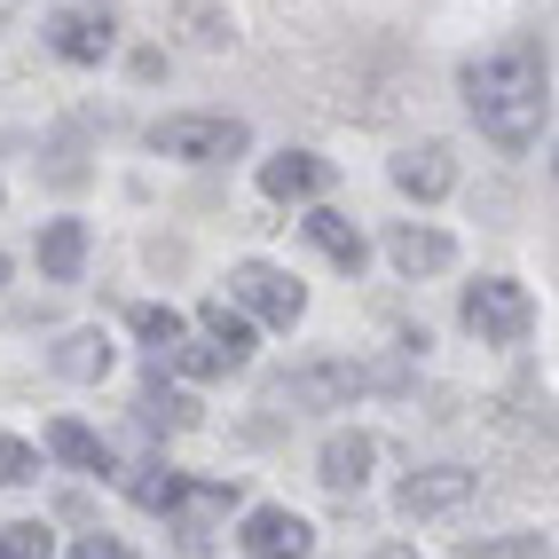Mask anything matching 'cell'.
Segmentation results:
<instances>
[{
  "instance_id": "1",
  "label": "cell",
  "mask_w": 559,
  "mask_h": 559,
  "mask_svg": "<svg viewBox=\"0 0 559 559\" xmlns=\"http://www.w3.org/2000/svg\"><path fill=\"white\" fill-rule=\"evenodd\" d=\"M465 110L497 151H536L551 127V71L536 40H504L465 63Z\"/></svg>"
},
{
  "instance_id": "2",
  "label": "cell",
  "mask_w": 559,
  "mask_h": 559,
  "mask_svg": "<svg viewBox=\"0 0 559 559\" xmlns=\"http://www.w3.org/2000/svg\"><path fill=\"white\" fill-rule=\"evenodd\" d=\"M151 151L181 158V166H229L252 151V127L245 119H221V110H174V119L151 127Z\"/></svg>"
},
{
  "instance_id": "3",
  "label": "cell",
  "mask_w": 559,
  "mask_h": 559,
  "mask_svg": "<svg viewBox=\"0 0 559 559\" xmlns=\"http://www.w3.org/2000/svg\"><path fill=\"white\" fill-rule=\"evenodd\" d=\"M229 300H237L252 323H269V331H292V323L308 316L300 276H284L276 260H237V269H229Z\"/></svg>"
},
{
  "instance_id": "4",
  "label": "cell",
  "mask_w": 559,
  "mask_h": 559,
  "mask_svg": "<svg viewBox=\"0 0 559 559\" xmlns=\"http://www.w3.org/2000/svg\"><path fill=\"white\" fill-rule=\"evenodd\" d=\"M528 323H536L528 284H512V276H480V284L465 292V331H473V340L520 347V340H528Z\"/></svg>"
},
{
  "instance_id": "5",
  "label": "cell",
  "mask_w": 559,
  "mask_h": 559,
  "mask_svg": "<svg viewBox=\"0 0 559 559\" xmlns=\"http://www.w3.org/2000/svg\"><path fill=\"white\" fill-rule=\"evenodd\" d=\"M473 489H480V473H465V465H426V473H409L402 489H394V504H402V520H441V512L473 504Z\"/></svg>"
},
{
  "instance_id": "6",
  "label": "cell",
  "mask_w": 559,
  "mask_h": 559,
  "mask_svg": "<svg viewBox=\"0 0 559 559\" xmlns=\"http://www.w3.org/2000/svg\"><path fill=\"white\" fill-rule=\"evenodd\" d=\"M237 544H245L252 559H308V551H316V528H308L292 504H252L245 528H237Z\"/></svg>"
},
{
  "instance_id": "7",
  "label": "cell",
  "mask_w": 559,
  "mask_h": 559,
  "mask_svg": "<svg viewBox=\"0 0 559 559\" xmlns=\"http://www.w3.org/2000/svg\"><path fill=\"white\" fill-rule=\"evenodd\" d=\"M386 174H394V190H402V198H418V205H433V198H450V190H457V158H450V142H418V151H402Z\"/></svg>"
},
{
  "instance_id": "8",
  "label": "cell",
  "mask_w": 559,
  "mask_h": 559,
  "mask_svg": "<svg viewBox=\"0 0 559 559\" xmlns=\"http://www.w3.org/2000/svg\"><path fill=\"white\" fill-rule=\"evenodd\" d=\"M386 260L418 284V276H441V269L457 260V237H450V229H426V221H402V229L386 237Z\"/></svg>"
},
{
  "instance_id": "9",
  "label": "cell",
  "mask_w": 559,
  "mask_h": 559,
  "mask_svg": "<svg viewBox=\"0 0 559 559\" xmlns=\"http://www.w3.org/2000/svg\"><path fill=\"white\" fill-rule=\"evenodd\" d=\"M370 465H379V450H370V433H331V441H323V457H316V480H323L331 497H362Z\"/></svg>"
},
{
  "instance_id": "10",
  "label": "cell",
  "mask_w": 559,
  "mask_h": 559,
  "mask_svg": "<svg viewBox=\"0 0 559 559\" xmlns=\"http://www.w3.org/2000/svg\"><path fill=\"white\" fill-rule=\"evenodd\" d=\"M323 158L316 151H276V158H260V198H276V205H300L323 190Z\"/></svg>"
},
{
  "instance_id": "11",
  "label": "cell",
  "mask_w": 559,
  "mask_h": 559,
  "mask_svg": "<svg viewBox=\"0 0 559 559\" xmlns=\"http://www.w3.org/2000/svg\"><path fill=\"white\" fill-rule=\"evenodd\" d=\"M362 386H386V379H379V370H355V362H308V370H300V379H292L284 394H292V402H316V409H331V402H355Z\"/></svg>"
},
{
  "instance_id": "12",
  "label": "cell",
  "mask_w": 559,
  "mask_h": 559,
  "mask_svg": "<svg viewBox=\"0 0 559 559\" xmlns=\"http://www.w3.org/2000/svg\"><path fill=\"white\" fill-rule=\"evenodd\" d=\"M300 229H308V245L331 260V269H340V276H362V260H370V245H362V229H355V221L347 213H331V205H316L308 221H300Z\"/></svg>"
},
{
  "instance_id": "13",
  "label": "cell",
  "mask_w": 559,
  "mask_h": 559,
  "mask_svg": "<svg viewBox=\"0 0 559 559\" xmlns=\"http://www.w3.org/2000/svg\"><path fill=\"white\" fill-rule=\"evenodd\" d=\"M48 48H56L63 63H103V56H110V16H103V9H63V16L48 24Z\"/></svg>"
},
{
  "instance_id": "14",
  "label": "cell",
  "mask_w": 559,
  "mask_h": 559,
  "mask_svg": "<svg viewBox=\"0 0 559 559\" xmlns=\"http://www.w3.org/2000/svg\"><path fill=\"white\" fill-rule=\"evenodd\" d=\"M80 269H87V221H48L40 229V276L80 284Z\"/></svg>"
},
{
  "instance_id": "15",
  "label": "cell",
  "mask_w": 559,
  "mask_h": 559,
  "mask_svg": "<svg viewBox=\"0 0 559 559\" xmlns=\"http://www.w3.org/2000/svg\"><path fill=\"white\" fill-rule=\"evenodd\" d=\"M110 362H119L110 331H71V340L56 347V370H63V379H80V386H103V379H110Z\"/></svg>"
},
{
  "instance_id": "16",
  "label": "cell",
  "mask_w": 559,
  "mask_h": 559,
  "mask_svg": "<svg viewBox=\"0 0 559 559\" xmlns=\"http://www.w3.org/2000/svg\"><path fill=\"white\" fill-rule=\"evenodd\" d=\"M198 323H205V340L229 355V362H252V347H260V331H252V316L237 308V300H205L198 308Z\"/></svg>"
},
{
  "instance_id": "17",
  "label": "cell",
  "mask_w": 559,
  "mask_h": 559,
  "mask_svg": "<svg viewBox=\"0 0 559 559\" xmlns=\"http://www.w3.org/2000/svg\"><path fill=\"white\" fill-rule=\"evenodd\" d=\"M48 457H63L71 473H110V450H103V433H87L80 418H56V426H48Z\"/></svg>"
},
{
  "instance_id": "18",
  "label": "cell",
  "mask_w": 559,
  "mask_h": 559,
  "mask_svg": "<svg viewBox=\"0 0 559 559\" xmlns=\"http://www.w3.org/2000/svg\"><path fill=\"white\" fill-rule=\"evenodd\" d=\"M119 489H127L142 512H174V497H181V473L151 457V465H127V473H119Z\"/></svg>"
},
{
  "instance_id": "19",
  "label": "cell",
  "mask_w": 559,
  "mask_h": 559,
  "mask_svg": "<svg viewBox=\"0 0 559 559\" xmlns=\"http://www.w3.org/2000/svg\"><path fill=\"white\" fill-rule=\"evenodd\" d=\"M134 418L151 426V433H166V426H198V402L181 394V386H158V379H151V386L134 394Z\"/></svg>"
},
{
  "instance_id": "20",
  "label": "cell",
  "mask_w": 559,
  "mask_h": 559,
  "mask_svg": "<svg viewBox=\"0 0 559 559\" xmlns=\"http://www.w3.org/2000/svg\"><path fill=\"white\" fill-rule=\"evenodd\" d=\"M166 362L181 370V379H221V370H237L213 340H174V347H166Z\"/></svg>"
},
{
  "instance_id": "21",
  "label": "cell",
  "mask_w": 559,
  "mask_h": 559,
  "mask_svg": "<svg viewBox=\"0 0 559 559\" xmlns=\"http://www.w3.org/2000/svg\"><path fill=\"white\" fill-rule=\"evenodd\" d=\"M181 331H190V323H181V308H134V340L151 347V355H166Z\"/></svg>"
},
{
  "instance_id": "22",
  "label": "cell",
  "mask_w": 559,
  "mask_h": 559,
  "mask_svg": "<svg viewBox=\"0 0 559 559\" xmlns=\"http://www.w3.org/2000/svg\"><path fill=\"white\" fill-rule=\"evenodd\" d=\"M0 551L9 559H56V528L48 520H16V528H0Z\"/></svg>"
},
{
  "instance_id": "23",
  "label": "cell",
  "mask_w": 559,
  "mask_h": 559,
  "mask_svg": "<svg viewBox=\"0 0 559 559\" xmlns=\"http://www.w3.org/2000/svg\"><path fill=\"white\" fill-rule=\"evenodd\" d=\"M24 480H40V450L16 433H0V489H24Z\"/></svg>"
},
{
  "instance_id": "24",
  "label": "cell",
  "mask_w": 559,
  "mask_h": 559,
  "mask_svg": "<svg viewBox=\"0 0 559 559\" xmlns=\"http://www.w3.org/2000/svg\"><path fill=\"white\" fill-rule=\"evenodd\" d=\"M181 24H190V40L198 48H229V9H205V0H190V9H181Z\"/></svg>"
},
{
  "instance_id": "25",
  "label": "cell",
  "mask_w": 559,
  "mask_h": 559,
  "mask_svg": "<svg viewBox=\"0 0 559 559\" xmlns=\"http://www.w3.org/2000/svg\"><path fill=\"white\" fill-rule=\"evenodd\" d=\"M71 559H134V544H127V536H80V544H71Z\"/></svg>"
},
{
  "instance_id": "26",
  "label": "cell",
  "mask_w": 559,
  "mask_h": 559,
  "mask_svg": "<svg viewBox=\"0 0 559 559\" xmlns=\"http://www.w3.org/2000/svg\"><path fill=\"white\" fill-rule=\"evenodd\" d=\"M379 559H426L418 544H379Z\"/></svg>"
},
{
  "instance_id": "27",
  "label": "cell",
  "mask_w": 559,
  "mask_h": 559,
  "mask_svg": "<svg viewBox=\"0 0 559 559\" xmlns=\"http://www.w3.org/2000/svg\"><path fill=\"white\" fill-rule=\"evenodd\" d=\"M0 284H9V260H0Z\"/></svg>"
},
{
  "instance_id": "28",
  "label": "cell",
  "mask_w": 559,
  "mask_h": 559,
  "mask_svg": "<svg viewBox=\"0 0 559 559\" xmlns=\"http://www.w3.org/2000/svg\"><path fill=\"white\" fill-rule=\"evenodd\" d=\"M0 559H9V551H0Z\"/></svg>"
}]
</instances>
